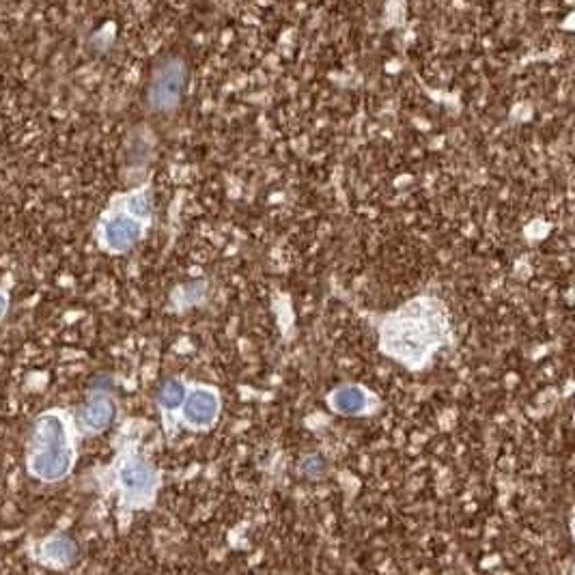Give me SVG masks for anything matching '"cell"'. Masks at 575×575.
I'll return each mask as SVG.
<instances>
[{
	"label": "cell",
	"instance_id": "obj_1",
	"mask_svg": "<svg viewBox=\"0 0 575 575\" xmlns=\"http://www.w3.org/2000/svg\"><path fill=\"white\" fill-rule=\"evenodd\" d=\"M446 334L444 311L433 300L410 302L399 313L390 315L382 326L384 352L399 362L420 367Z\"/></svg>",
	"mask_w": 575,
	"mask_h": 575
},
{
	"label": "cell",
	"instance_id": "obj_2",
	"mask_svg": "<svg viewBox=\"0 0 575 575\" xmlns=\"http://www.w3.org/2000/svg\"><path fill=\"white\" fill-rule=\"evenodd\" d=\"M74 444L65 418L56 412H48L37 418L28 451V470L39 481L56 483L63 481L74 466Z\"/></svg>",
	"mask_w": 575,
	"mask_h": 575
},
{
	"label": "cell",
	"instance_id": "obj_3",
	"mask_svg": "<svg viewBox=\"0 0 575 575\" xmlns=\"http://www.w3.org/2000/svg\"><path fill=\"white\" fill-rule=\"evenodd\" d=\"M117 485L123 507L147 509L158 496L160 474L145 457L128 455L117 470Z\"/></svg>",
	"mask_w": 575,
	"mask_h": 575
},
{
	"label": "cell",
	"instance_id": "obj_4",
	"mask_svg": "<svg viewBox=\"0 0 575 575\" xmlns=\"http://www.w3.org/2000/svg\"><path fill=\"white\" fill-rule=\"evenodd\" d=\"M184 84H186V67L179 59H171L160 65V69L153 76L151 89H149V102L151 106L168 112L177 108L181 95H184Z\"/></svg>",
	"mask_w": 575,
	"mask_h": 575
},
{
	"label": "cell",
	"instance_id": "obj_5",
	"mask_svg": "<svg viewBox=\"0 0 575 575\" xmlns=\"http://www.w3.org/2000/svg\"><path fill=\"white\" fill-rule=\"evenodd\" d=\"M220 412V399L214 390L209 388H194L186 395L184 405H181V416L184 423L192 429H207L216 423Z\"/></svg>",
	"mask_w": 575,
	"mask_h": 575
},
{
	"label": "cell",
	"instance_id": "obj_6",
	"mask_svg": "<svg viewBox=\"0 0 575 575\" xmlns=\"http://www.w3.org/2000/svg\"><path fill=\"white\" fill-rule=\"evenodd\" d=\"M140 235H143V224L130 214H117L104 222V242L115 252L132 248L140 240Z\"/></svg>",
	"mask_w": 575,
	"mask_h": 575
},
{
	"label": "cell",
	"instance_id": "obj_7",
	"mask_svg": "<svg viewBox=\"0 0 575 575\" xmlns=\"http://www.w3.org/2000/svg\"><path fill=\"white\" fill-rule=\"evenodd\" d=\"M112 418H115V403H112V399L108 395H93L89 403L84 405L80 423L84 431L100 433L112 423Z\"/></svg>",
	"mask_w": 575,
	"mask_h": 575
},
{
	"label": "cell",
	"instance_id": "obj_8",
	"mask_svg": "<svg viewBox=\"0 0 575 575\" xmlns=\"http://www.w3.org/2000/svg\"><path fill=\"white\" fill-rule=\"evenodd\" d=\"M330 405L343 416H358L369 410L371 395L360 386H341L330 395Z\"/></svg>",
	"mask_w": 575,
	"mask_h": 575
},
{
	"label": "cell",
	"instance_id": "obj_9",
	"mask_svg": "<svg viewBox=\"0 0 575 575\" xmlns=\"http://www.w3.org/2000/svg\"><path fill=\"white\" fill-rule=\"evenodd\" d=\"M76 556H78L76 543L67 537H52L41 543V548H39L41 563L48 567H56V569L72 565Z\"/></svg>",
	"mask_w": 575,
	"mask_h": 575
},
{
	"label": "cell",
	"instance_id": "obj_10",
	"mask_svg": "<svg viewBox=\"0 0 575 575\" xmlns=\"http://www.w3.org/2000/svg\"><path fill=\"white\" fill-rule=\"evenodd\" d=\"M186 395L188 390L184 384L179 380H168L158 392V401L164 410H179L186 401Z\"/></svg>",
	"mask_w": 575,
	"mask_h": 575
},
{
	"label": "cell",
	"instance_id": "obj_11",
	"mask_svg": "<svg viewBox=\"0 0 575 575\" xmlns=\"http://www.w3.org/2000/svg\"><path fill=\"white\" fill-rule=\"evenodd\" d=\"M130 216L136 220H143L151 214V196L149 192H138L130 199Z\"/></svg>",
	"mask_w": 575,
	"mask_h": 575
},
{
	"label": "cell",
	"instance_id": "obj_12",
	"mask_svg": "<svg viewBox=\"0 0 575 575\" xmlns=\"http://www.w3.org/2000/svg\"><path fill=\"white\" fill-rule=\"evenodd\" d=\"M7 306H9V298L5 296L3 291H0V319H3V315H5V311H7Z\"/></svg>",
	"mask_w": 575,
	"mask_h": 575
}]
</instances>
